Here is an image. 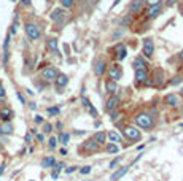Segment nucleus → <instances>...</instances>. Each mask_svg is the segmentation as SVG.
Listing matches in <instances>:
<instances>
[{"mask_svg": "<svg viewBox=\"0 0 183 181\" xmlns=\"http://www.w3.org/2000/svg\"><path fill=\"white\" fill-rule=\"evenodd\" d=\"M80 171H81V173H83V175H88L89 171H91V167H89V165H86V167H81V169H80Z\"/></svg>", "mask_w": 183, "mask_h": 181, "instance_id": "36", "label": "nucleus"}, {"mask_svg": "<svg viewBox=\"0 0 183 181\" xmlns=\"http://www.w3.org/2000/svg\"><path fill=\"white\" fill-rule=\"evenodd\" d=\"M121 76H123L121 67L118 65V64H112V65L108 67V78H110L112 81H118Z\"/></svg>", "mask_w": 183, "mask_h": 181, "instance_id": "3", "label": "nucleus"}, {"mask_svg": "<svg viewBox=\"0 0 183 181\" xmlns=\"http://www.w3.org/2000/svg\"><path fill=\"white\" fill-rule=\"evenodd\" d=\"M134 68L139 70V68H145V60L142 57H135L134 59Z\"/></svg>", "mask_w": 183, "mask_h": 181, "instance_id": "26", "label": "nucleus"}, {"mask_svg": "<svg viewBox=\"0 0 183 181\" xmlns=\"http://www.w3.org/2000/svg\"><path fill=\"white\" fill-rule=\"evenodd\" d=\"M56 145H57V138L51 137V138H49V140H48V146L53 149V148H56Z\"/></svg>", "mask_w": 183, "mask_h": 181, "instance_id": "31", "label": "nucleus"}, {"mask_svg": "<svg viewBox=\"0 0 183 181\" xmlns=\"http://www.w3.org/2000/svg\"><path fill=\"white\" fill-rule=\"evenodd\" d=\"M159 2H162V0H148V5H159Z\"/></svg>", "mask_w": 183, "mask_h": 181, "instance_id": "41", "label": "nucleus"}, {"mask_svg": "<svg viewBox=\"0 0 183 181\" xmlns=\"http://www.w3.org/2000/svg\"><path fill=\"white\" fill-rule=\"evenodd\" d=\"M3 171H5V164H2V165H0V175H2Z\"/></svg>", "mask_w": 183, "mask_h": 181, "instance_id": "46", "label": "nucleus"}, {"mask_svg": "<svg viewBox=\"0 0 183 181\" xmlns=\"http://www.w3.org/2000/svg\"><path fill=\"white\" fill-rule=\"evenodd\" d=\"M146 78H148V73H146L145 68H139V70H135V81L145 83Z\"/></svg>", "mask_w": 183, "mask_h": 181, "instance_id": "13", "label": "nucleus"}, {"mask_svg": "<svg viewBox=\"0 0 183 181\" xmlns=\"http://www.w3.org/2000/svg\"><path fill=\"white\" fill-rule=\"evenodd\" d=\"M51 130H53V126H51V124H45V126H43V132H45V133H49Z\"/></svg>", "mask_w": 183, "mask_h": 181, "instance_id": "35", "label": "nucleus"}, {"mask_svg": "<svg viewBox=\"0 0 183 181\" xmlns=\"http://www.w3.org/2000/svg\"><path fill=\"white\" fill-rule=\"evenodd\" d=\"M107 138L110 140V143H118V141H121L120 133H116V132H113V130L107 133Z\"/></svg>", "mask_w": 183, "mask_h": 181, "instance_id": "23", "label": "nucleus"}, {"mask_svg": "<svg viewBox=\"0 0 183 181\" xmlns=\"http://www.w3.org/2000/svg\"><path fill=\"white\" fill-rule=\"evenodd\" d=\"M107 91H108V92H112V94H115V92L118 91V84H116V81L108 80V81H107Z\"/></svg>", "mask_w": 183, "mask_h": 181, "instance_id": "25", "label": "nucleus"}, {"mask_svg": "<svg viewBox=\"0 0 183 181\" xmlns=\"http://www.w3.org/2000/svg\"><path fill=\"white\" fill-rule=\"evenodd\" d=\"M118 145L116 143H110V145H107V152H110V154H115V152H118Z\"/></svg>", "mask_w": 183, "mask_h": 181, "instance_id": "28", "label": "nucleus"}, {"mask_svg": "<svg viewBox=\"0 0 183 181\" xmlns=\"http://www.w3.org/2000/svg\"><path fill=\"white\" fill-rule=\"evenodd\" d=\"M42 121H43L42 116H35V122H42Z\"/></svg>", "mask_w": 183, "mask_h": 181, "instance_id": "44", "label": "nucleus"}, {"mask_svg": "<svg viewBox=\"0 0 183 181\" xmlns=\"http://www.w3.org/2000/svg\"><path fill=\"white\" fill-rule=\"evenodd\" d=\"M164 102L171 106H175V105H178V97L175 94H169V95L164 97Z\"/></svg>", "mask_w": 183, "mask_h": 181, "instance_id": "20", "label": "nucleus"}, {"mask_svg": "<svg viewBox=\"0 0 183 181\" xmlns=\"http://www.w3.org/2000/svg\"><path fill=\"white\" fill-rule=\"evenodd\" d=\"M123 22H124V24H129V22H131V18H124V21H123Z\"/></svg>", "mask_w": 183, "mask_h": 181, "instance_id": "49", "label": "nucleus"}, {"mask_svg": "<svg viewBox=\"0 0 183 181\" xmlns=\"http://www.w3.org/2000/svg\"><path fill=\"white\" fill-rule=\"evenodd\" d=\"M13 2H15V0H13Z\"/></svg>", "mask_w": 183, "mask_h": 181, "instance_id": "56", "label": "nucleus"}, {"mask_svg": "<svg viewBox=\"0 0 183 181\" xmlns=\"http://www.w3.org/2000/svg\"><path fill=\"white\" fill-rule=\"evenodd\" d=\"M178 57H180V59L183 60V51H180V53H178Z\"/></svg>", "mask_w": 183, "mask_h": 181, "instance_id": "51", "label": "nucleus"}, {"mask_svg": "<svg viewBox=\"0 0 183 181\" xmlns=\"http://www.w3.org/2000/svg\"><path fill=\"white\" fill-rule=\"evenodd\" d=\"M48 113L49 114H57L59 113V108H57V106H51V108H48Z\"/></svg>", "mask_w": 183, "mask_h": 181, "instance_id": "37", "label": "nucleus"}, {"mask_svg": "<svg viewBox=\"0 0 183 181\" xmlns=\"http://www.w3.org/2000/svg\"><path fill=\"white\" fill-rule=\"evenodd\" d=\"M21 3H22V5H29L30 0H21Z\"/></svg>", "mask_w": 183, "mask_h": 181, "instance_id": "48", "label": "nucleus"}, {"mask_svg": "<svg viewBox=\"0 0 183 181\" xmlns=\"http://www.w3.org/2000/svg\"><path fill=\"white\" fill-rule=\"evenodd\" d=\"M182 81H183V78L178 75V76H173L172 80H171V84H172V86H177V84H180Z\"/></svg>", "mask_w": 183, "mask_h": 181, "instance_id": "29", "label": "nucleus"}, {"mask_svg": "<svg viewBox=\"0 0 183 181\" xmlns=\"http://www.w3.org/2000/svg\"><path fill=\"white\" fill-rule=\"evenodd\" d=\"M2 149H3V143L0 141V151H2Z\"/></svg>", "mask_w": 183, "mask_h": 181, "instance_id": "52", "label": "nucleus"}, {"mask_svg": "<svg viewBox=\"0 0 183 181\" xmlns=\"http://www.w3.org/2000/svg\"><path fill=\"white\" fill-rule=\"evenodd\" d=\"M75 170H76V167H68V169H67L65 171H67V173H73Z\"/></svg>", "mask_w": 183, "mask_h": 181, "instance_id": "42", "label": "nucleus"}, {"mask_svg": "<svg viewBox=\"0 0 183 181\" xmlns=\"http://www.w3.org/2000/svg\"><path fill=\"white\" fill-rule=\"evenodd\" d=\"M127 170H129V167H126V165H123V167H120L115 173H112V176H110V180L112 181H116V180H120V178H123L126 173H127Z\"/></svg>", "mask_w": 183, "mask_h": 181, "instance_id": "10", "label": "nucleus"}, {"mask_svg": "<svg viewBox=\"0 0 183 181\" xmlns=\"http://www.w3.org/2000/svg\"><path fill=\"white\" fill-rule=\"evenodd\" d=\"M182 94H183V89H182Z\"/></svg>", "mask_w": 183, "mask_h": 181, "instance_id": "54", "label": "nucleus"}, {"mask_svg": "<svg viewBox=\"0 0 183 181\" xmlns=\"http://www.w3.org/2000/svg\"><path fill=\"white\" fill-rule=\"evenodd\" d=\"M120 162H121V157H115V159H113L112 162H110V169H115V167L118 165V164H120Z\"/></svg>", "mask_w": 183, "mask_h": 181, "instance_id": "32", "label": "nucleus"}, {"mask_svg": "<svg viewBox=\"0 0 183 181\" xmlns=\"http://www.w3.org/2000/svg\"><path fill=\"white\" fill-rule=\"evenodd\" d=\"M37 138H38L40 141H43V140H45V137L42 135V133H37Z\"/></svg>", "mask_w": 183, "mask_h": 181, "instance_id": "45", "label": "nucleus"}, {"mask_svg": "<svg viewBox=\"0 0 183 181\" xmlns=\"http://www.w3.org/2000/svg\"><path fill=\"white\" fill-rule=\"evenodd\" d=\"M113 49H115L116 53H118V54H116V59H118V60H123V59H124L126 56H127V49H126V46H123L121 43H120V45H116Z\"/></svg>", "mask_w": 183, "mask_h": 181, "instance_id": "11", "label": "nucleus"}, {"mask_svg": "<svg viewBox=\"0 0 183 181\" xmlns=\"http://www.w3.org/2000/svg\"><path fill=\"white\" fill-rule=\"evenodd\" d=\"M59 75L57 70L54 67H45L43 70H42V76L45 78L46 81H53V80H56V76Z\"/></svg>", "mask_w": 183, "mask_h": 181, "instance_id": "5", "label": "nucleus"}, {"mask_svg": "<svg viewBox=\"0 0 183 181\" xmlns=\"http://www.w3.org/2000/svg\"><path fill=\"white\" fill-rule=\"evenodd\" d=\"M85 149L86 151H97V148H99V143L96 141V140H88V141H85Z\"/></svg>", "mask_w": 183, "mask_h": 181, "instance_id": "19", "label": "nucleus"}, {"mask_svg": "<svg viewBox=\"0 0 183 181\" xmlns=\"http://www.w3.org/2000/svg\"><path fill=\"white\" fill-rule=\"evenodd\" d=\"M175 2H177V0H167V5H169V7H172Z\"/></svg>", "mask_w": 183, "mask_h": 181, "instance_id": "47", "label": "nucleus"}, {"mask_svg": "<svg viewBox=\"0 0 183 181\" xmlns=\"http://www.w3.org/2000/svg\"><path fill=\"white\" fill-rule=\"evenodd\" d=\"M135 124L142 129H151L153 127V121H151V116L148 113H139L135 116Z\"/></svg>", "mask_w": 183, "mask_h": 181, "instance_id": "1", "label": "nucleus"}, {"mask_svg": "<svg viewBox=\"0 0 183 181\" xmlns=\"http://www.w3.org/2000/svg\"><path fill=\"white\" fill-rule=\"evenodd\" d=\"M182 15H183V10H182Z\"/></svg>", "mask_w": 183, "mask_h": 181, "instance_id": "53", "label": "nucleus"}, {"mask_svg": "<svg viewBox=\"0 0 183 181\" xmlns=\"http://www.w3.org/2000/svg\"><path fill=\"white\" fill-rule=\"evenodd\" d=\"M16 95H18V99H19L21 103H26V100H24V95L21 94V92H16Z\"/></svg>", "mask_w": 183, "mask_h": 181, "instance_id": "40", "label": "nucleus"}, {"mask_svg": "<svg viewBox=\"0 0 183 181\" xmlns=\"http://www.w3.org/2000/svg\"><path fill=\"white\" fill-rule=\"evenodd\" d=\"M118 105H120V97H118V95H112L107 100V103H105V108H107V111H112V110H116Z\"/></svg>", "mask_w": 183, "mask_h": 181, "instance_id": "6", "label": "nucleus"}, {"mask_svg": "<svg viewBox=\"0 0 183 181\" xmlns=\"http://www.w3.org/2000/svg\"><path fill=\"white\" fill-rule=\"evenodd\" d=\"M153 51H154V43H153V40H151V38L143 40V54L150 57V56L153 54Z\"/></svg>", "mask_w": 183, "mask_h": 181, "instance_id": "8", "label": "nucleus"}, {"mask_svg": "<svg viewBox=\"0 0 183 181\" xmlns=\"http://www.w3.org/2000/svg\"><path fill=\"white\" fill-rule=\"evenodd\" d=\"M123 133H124L129 140H140V132H139V129H135L134 126H126L123 129Z\"/></svg>", "mask_w": 183, "mask_h": 181, "instance_id": "4", "label": "nucleus"}, {"mask_svg": "<svg viewBox=\"0 0 183 181\" xmlns=\"http://www.w3.org/2000/svg\"><path fill=\"white\" fill-rule=\"evenodd\" d=\"M94 140L99 143V145H102V143H105V140H107V133L105 132H97L94 135Z\"/></svg>", "mask_w": 183, "mask_h": 181, "instance_id": "24", "label": "nucleus"}, {"mask_svg": "<svg viewBox=\"0 0 183 181\" xmlns=\"http://www.w3.org/2000/svg\"><path fill=\"white\" fill-rule=\"evenodd\" d=\"M46 46L51 53H57V40L56 38H48L46 41Z\"/></svg>", "mask_w": 183, "mask_h": 181, "instance_id": "21", "label": "nucleus"}, {"mask_svg": "<svg viewBox=\"0 0 183 181\" xmlns=\"http://www.w3.org/2000/svg\"><path fill=\"white\" fill-rule=\"evenodd\" d=\"M57 140L62 143V145H67L68 143V140H70V135H68V133H59V137H57Z\"/></svg>", "mask_w": 183, "mask_h": 181, "instance_id": "27", "label": "nucleus"}, {"mask_svg": "<svg viewBox=\"0 0 183 181\" xmlns=\"http://www.w3.org/2000/svg\"><path fill=\"white\" fill-rule=\"evenodd\" d=\"M54 164H56V160H54V157H53V156H48V157H45V159L42 160V167H43V169L53 167Z\"/></svg>", "mask_w": 183, "mask_h": 181, "instance_id": "22", "label": "nucleus"}, {"mask_svg": "<svg viewBox=\"0 0 183 181\" xmlns=\"http://www.w3.org/2000/svg\"><path fill=\"white\" fill-rule=\"evenodd\" d=\"M7 95V92H5V87H3L2 84H0V99H3V97Z\"/></svg>", "mask_w": 183, "mask_h": 181, "instance_id": "39", "label": "nucleus"}, {"mask_svg": "<svg viewBox=\"0 0 183 181\" xmlns=\"http://www.w3.org/2000/svg\"><path fill=\"white\" fill-rule=\"evenodd\" d=\"M53 167H54V169H56V171H61V170L64 169V162H59V164H54Z\"/></svg>", "mask_w": 183, "mask_h": 181, "instance_id": "38", "label": "nucleus"}, {"mask_svg": "<svg viewBox=\"0 0 183 181\" xmlns=\"http://www.w3.org/2000/svg\"><path fill=\"white\" fill-rule=\"evenodd\" d=\"M105 68H107V64H105L104 59H97L94 62V73L96 75H104Z\"/></svg>", "mask_w": 183, "mask_h": 181, "instance_id": "7", "label": "nucleus"}, {"mask_svg": "<svg viewBox=\"0 0 183 181\" xmlns=\"http://www.w3.org/2000/svg\"><path fill=\"white\" fill-rule=\"evenodd\" d=\"M11 132H13V126L10 124V121H7L0 126V135H10Z\"/></svg>", "mask_w": 183, "mask_h": 181, "instance_id": "14", "label": "nucleus"}, {"mask_svg": "<svg viewBox=\"0 0 183 181\" xmlns=\"http://www.w3.org/2000/svg\"><path fill=\"white\" fill-rule=\"evenodd\" d=\"M13 118V111L11 108H8V106H5V108L0 110V119L3 121V122H7V121H10Z\"/></svg>", "mask_w": 183, "mask_h": 181, "instance_id": "12", "label": "nucleus"}, {"mask_svg": "<svg viewBox=\"0 0 183 181\" xmlns=\"http://www.w3.org/2000/svg\"><path fill=\"white\" fill-rule=\"evenodd\" d=\"M162 76H164L162 70H161V68H156V70H154V83H153V84H154V86H161L162 81H164Z\"/></svg>", "mask_w": 183, "mask_h": 181, "instance_id": "15", "label": "nucleus"}, {"mask_svg": "<svg viewBox=\"0 0 183 181\" xmlns=\"http://www.w3.org/2000/svg\"><path fill=\"white\" fill-rule=\"evenodd\" d=\"M54 81H56L57 87H64V86H67V83H68V76H67V75H62V73H61V75L56 76V80H54Z\"/></svg>", "mask_w": 183, "mask_h": 181, "instance_id": "18", "label": "nucleus"}, {"mask_svg": "<svg viewBox=\"0 0 183 181\" xmlns=\"http://www.w3.org/2000/svg\"><path fill=\"white\" fill-rule=\"evenodd\" d=\"M182 127H183V124H182Z\"/></svg>", "mask_w": 183, "mask_h": 181, "instance_id": "55", "label": "nucleus"}, {"mask_svg": "<svg viewBox=\"0 0 183 181\" xmlns=\"http://www.w3.org/2000/svg\"><path fill=\"white\" fill-rule=\"evenodd\" d=\"M142 5H143V0H132L131 2V5H129V11L132 13H137V11H140L142 10Z\"/></svg>", "mask_w": 183, "mask_h": 181, "instance_id": "16", "label": "nucleus"}, {"mask_svg": "<svg viewBox=\"0 0 183 181\" xmlns=\"http://www.w3.org/2000/svg\"><path fill=\"white\" fill-rule=\"evenodd\" d=\"M159 13H161V7H159V5H153V7L148 8V11H146V16H148V18H156Z\"/></svg>", "mask_w": 183, "mask_h": 181, "instance_id": "17", "label": "nucleus"}, {"mask_svg": "<svg viewBox=\"0 0 183 181\" xmlns=\"http://www.w3.org/2000/svg\"><path fill=\"white\" fill-rule=\"evenodd\" d=\"M24 29H26V35L29 37L30 40H38L40 35H42V32H40L38 26H37V24H32V22H27Z\"/></svg>", "mask_w": 183, "mask_h": 181, "instance_id": "2", "label": "nucleus"}, {"mask_svg": "<svg viewBox=\"0 0 183 181\" xmlns=\"http://www.w3.org/2000/svg\"><path fill=\"white\" fill-rule=\"evenodd\" d=\"M81 102H83V106H86V108H91V106H93V105H91V102H89V99H88V97H83V99H81Z\"/></svg>", "mask_w": 183, "mask_h": 181, "instance_id": "34", "label": "nucleus"}, {"mask_svg": "<svg viewBox=\"0 0 183 181\" xmlns=\"http://www.w3.org/2000/svg\"><path fill=\"white\" fill-rule=\"evenodd\" d=\"M61 5L64 8H70L73 5V0H61Z\"/></svg>", "mask_w": 183, "mask_h": 181, "instance_id": "33", "label": "nucleus"}, {"mask_svg": "<svg viewBox=\"0 0 183 181\" xmlns=\"http://www.w3.org/2000/svg\"><path fill=\"white\" fill-rule=\"evenodd\" d=\"M118 118H120V111H116V110L110 111V119H112V121H116Z\"/></svg>", "mask_w": 183, "mask_h": 181, "instance_id": "30", "label": "nucleus"}, {"mask_svg": "<svg viewBox=\"0 0 183 181\" xmlns=\"http://www.w3.org/2000/svg\"><path fill=\"white\" fill-rule=\"evenodd\" d=\"M65 15L67 13L64 11V10H54L53 13H51V19L54 21V22H64V19H65Z\"/></svg>", "mask_w": 183, "mask_h": 181, "instance_id": "9", "label": "nucleus"}, {"mask_svg": "<svg viewBox=\"0 0 183 181\" xmlns=\"http://www.w3.org/2000/svg\"><path fill=\"white\" fill-rule=\"evenodd\" d=\"M61 154H62V156L67 154V149H65V148H62V149H61Z\"/></svg>", "mask_w": 183, "mask_h": 181, "instance_id": "50", "label": "nucleus"}, {"mask_svg": "<svg viewBox=\"0 0 183 181\" xmlns=\"http://www.w3.org/2000/svg\"><path fill=\"white\" fill-rule=\"evenodd\" d=\"M57 176H59L57 171H53V173H51V178H53V180H57Z\"/></svg>", "mask_w": 183, "mask_h": 181, "instance_id": "43", "label": "nucleus"}]
</instances>
